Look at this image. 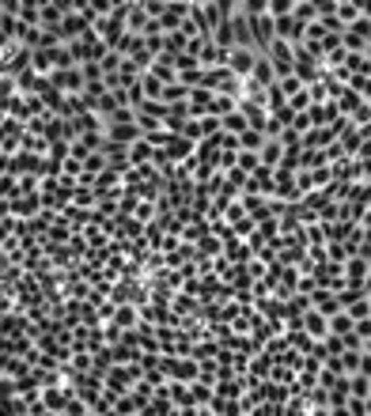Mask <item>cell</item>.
I'll use <instances>...</instances> for the list:
<instances>
[{
  "label": "cell",
  "instance_id": "cell-1",
  "mask_svg": "<svg viewBox=\"0 0 371 416\" xmlns=\"http://www.w3.org/2000/svg\"><path fill=\"white\" fill-rule=\"evenodd\" d=\"M53 83L57 87H64V91H76L80 83H83V72H76V69H64V72H53Z\"/></svg>",
  "mask_w": 371,
  "mask_h": 416
}]
</instances>
